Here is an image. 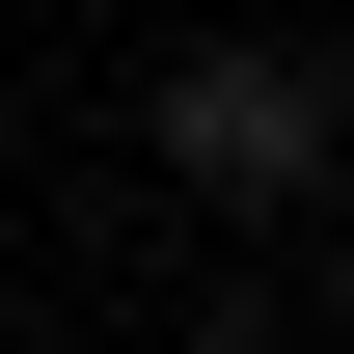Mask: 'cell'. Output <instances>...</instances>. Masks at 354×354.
I'll use <instances>...</instances> for the list:
<instances>
[{
    "label": "cell",
    "instance_id": "cell-1",
    "mask_svg": "<svg viewBox=\"0 0 354 354\" xmlns=\"http://www.w3.org/2000/svg\"><path fill=\"white\" fill-rule=\"evenodd\" d=\"M327 136H354V82L300 28H191L164 82H136V164H164L191 218H327Z\"/></svg>",
    "mask_w": 354,
    "mask_h": 354
},
{
    "label": "cell",
    "instance_id": "cell-2",
    "mask_svg": "<svg viewBox=\"0 0 354 354\" xmlns=\"http://www.w3.org/2000/svg\"><path fill=\"white\" fill-rule=\"evenodd\" d=\"M327 218H354V136H327Z\"/></svg>",
    "mask_w": 354,
    "mask_h": 354
}]
</instances>
